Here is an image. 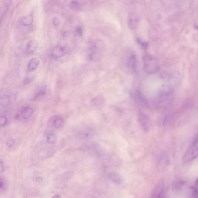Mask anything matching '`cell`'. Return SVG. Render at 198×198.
I'll return each mask as SVG.
<instances>
[{
	"label": "cell",
	"mask_w": 198,
	"mask_h": 198,
	"mask_svg": "<svg viewBox=\"0 0 198 198\" xmlns=\"http://www.w3.org/2000/svg\"><path fill=\"white\" fill-rule=\"evenodd\" d=\"M142 63L144 70L148 74L156 73L160 68V65L157 60L151 55H144L142 58Z\"/></svg>",
	"instance_id": "obj_1"
},
{
	"label": "cell",
	"mask_w": 198,
	"mask_h": 198,
	"mask_svg": "<svg viewBox=\"0 0 198 198\" xmlns=\"http://www.w3.org/2000/svg\"><path fill=\"white\" fill-rule=\"evenodd\" d=\"M197 138L192 143V145L183 157V160L185 162H190L197 157L198 155Z\"/></svg>",
	"instance_id": "obj_2"
},
{
	"label": "cell",
	"mask_w": 198,
	"mask_h": 198,
	"mask_svg": "<svg viewBox=\"0 0 198 198\" xmlns=\"http://www.w3.org/2000/svg\"><path fill=\"white\" fill-rule=\"evenodd\" d=\"M68 52V50L65 47L58 46L54 48L51 53V56L54 59L62 57Z\"/></svg>",
	"instance_id": "obj_3"
},
{
	"label": "cell",
	"mask_w": 198,
	"mask_h": 198,
	"mask_svg": "<svg viewBox=\"0 0 198 198\" xmlns=\"http://www.w3.org/2000/svg\"><path fill=\"white\" fill-rule=\"evenodd\" d=\"M165 192L164 184L162 182L158 183L152 192V197L160 198L163 197Z\"/></svg>",
	"instance_id": "obj_4"
},
{
	"label": "cell",
	"mask_w": 198,
	"mask_h": 198,
	"mask_svg": "<svg viewBox=\"0 0 198 198\" xmlns=\"http://www.w3.org/2000/svg\"><path fill=\"white\" fill-rule=\"evenodd\" d=\"M38 47V43L36 40L32 39L27 43L26 52L27 54H31L35 52Z\"/></svg>",
	"instance_id": "obj_5"
},
{
	"label": "cell",
	"mask_w": 198,
	"mask_h": 198,
	"mask_svg": "<svg viewBox=\"0 0 198 198\" xmlns=\"http://www.w3.org/2000/svg\"><path fill=\"white\" fill-rule=\"evenodd\" d=\"M138 22L137 16L135 14L131 13L129 15L128 19V24L129 28L133 30L136 29Z\"/></svg>",
	"instance_id": "obj_6"
},
{
	"label": "cell",
	"mask_w": 198,
	"mask_h": 198,
	"mask_svg": "<svg viewBox=\"0 0 198 198\" xmlns=\"http://www.w3.org/2000/svg\"><path fill=\"white\" fill-rule=\"evenodd\" d=\"M139 122L142 129L145 131H148L150 128V123L149 120L145 115H139Z\"/></svg>",
	"instance_id": "obj_7"
},
{
	"label": "cell",
	"mask_w": 198,
	"mask_h": 198,
	"mask_svg": "<svg viewBox=\"0 0 198 198\" xmlns=\"http://www.w3.org/2000/svg\"><path fill=\"white\" fill-rule=\"evenodd\" d=\"M40 64L39 59L37 58L31 59L28 63V69L30 72H33L37 68Z\"/></svg>",
	"instance_id": "obj_8"
},
{
	"label": "cell",
	"mask_w": 198,
	"mask_h": 198,
	"mask_svg": "<svg viewBox=\"0 0 198 198\" xmlns=\"http://www.w3.org/2000/svg\"><path fill=\"white\" fill-rule=\"evenodd\" d=\"M109 179L114 183L120 184L122 183V176L119 173L116 172H111L109 174Z\"/></svg>",
	"instance_id": "obj_9"
},
{
	"label": "cell",
	"mask_w": 198,
	"mask_h": 198,
	"mask_svg": "<svg viewBox=\"0 0 198 198\" xmlns=\"http://www.w3.org/2000/svg\"><path fill=\"white\" fill-rule=\"evenodd\" d=\"M127 64L128 66L132 70H135L136 68L137 60L136 57L134 54H131L128 57L127 59Z\"/></svg>",
	"instance_id": "obj_10"
},
{
	"label": "cell",
	"mask_w": 198,
	"mask_h": 198,
	"mask_svg": "<svg viewBox=\"0 0 198 198\" xmlns=\"http://www.w3.org/2000/svg\"><path fill=\"white\" fill-rule=\"evenodd\" d=\"M33 109L30 107H26L24 108L21 111V115L23 119H29L32 116L33 113Z\"/></svg>",
	"instance_id": "obj_11"
},
{
	"label": "cell",
	"mask_w": 198,
	"mask_h": 198,
	"mask_svg": "<svg viewBox=\"0 0 198 198\" xmlns=\"http://www.w3.org/2000/svg\"><path fill=\"white\" fill-rule=\"evenodd\" d=\"M52 125L55 129H58L62 126L64 123L63 119L61 117L56 116L53 118Z\"/></svg>",
	"instance_id": "obj_12"
},
{
	"label": "cell",
	"mask_w": 198,
	"mask_h": 198,
	"mask_svg": "<svg viewBox=\"0 0 198 198\" xmlns=\"http://www.w3.org/2000/svg\"><path fill=\"white\" fill-rule=\"evenodd\" d=\"M10 103V98L8 95H3L0 96V106L2 107H7Z\"/></svg>",
	"instance_id": "obj_13"
},
{
	"label": "cell",
	"mask_w": 198,
	"mask_h": 198,
	"mask_svg": "<svg viewBox=\"0 0 198 198\" xmlns=\"http://www.w3.org/2000/svg\"><path fill=\"white\" fill-rule=\"evenodd\" d=\"M33 17L32 15H28L26 16L23 18L22 22L23 25L26 26H30L32 25L33 23Z\"/></svg>",
	"instance_id": "obj_14"
},
{
	"label": "cell",
	"mask_w": 198,
	"mask_h": 198,
	"mask_svg": "<svg viewBox=\"0 0 198 198\" xmlns=\"http://www.w3.org/2000/svg\"><path fill=\"white\" fill-rule=\"evenodd\" d=\"M81 136L84 139H89L92 136V132L89 130H85L82 132Z\"/></svg>",
	"instance_id": "obj_15"
},
{
	"label": "cell",
	"mask_w": 198,
	"mask_h": 198,
	"mask_svg": "<svg viewBox=\"0 0 198 198\" xmlns=\"http://www.w3.org/2000/svg\"><path fill=\"white\" fill-rule=\"evenodd\" d=\"M57 137L54 134H51L48 135L47 137V141L48 143L54 144L56 142Z\"/></svg>",
	"instance_id": "obj_16"
},
{
	"label": "cell",
	"mask_w": 198,
	"mask_h": 198,
	"mask_svg": "<svg viewBox=\"0 0 198 198\" xmlns=\"http://www.w3.org/2000/svg\"><path fill=\"white\" fill-rule=\"evenodd\" d=\"M83 33V29L81 26H77L75 27V30H74V34L76 36H81Z\"/></svg>",
	"instance_id": "obj_17"
},
{
	"label": "cell",
	"mask_w": 198,
	"mask_h": 198,
	"mask_svg": "<svg viewBox=\"0 0 198 198\" xmlns=\"http://www.w3.org/2000/svg\"><path fill=\"white\" fill-rule=\"evenodd\" d=\"M80 6V4L78 1H71L70 4V7L72 9L77 10L79 9Z\"/></svg>",
	"instance_id": "obj_18"
},
{
	"label": "cell",
	"mask_w": 198,
	"mask_h": 198,
	"mask_svg": "<svg viewBox=\"0 0 198 198\" xmlns=\"http://www.w3.org/2000/svg\"><path fill=\"white\" fill-rule=\"evenodd\" d=\"M197 186H198V181L197 179L196 180V183H195V186L194 187H193V191H192V197L196 198L198 196V190H197Z\"/></svg>",
	"instance_id": "obj_19"
},
{
	"label": "cell",
	"mask_w": 198,
	"mask_h": 198,
	"mask_svg": "<svg viewBox=\"0 0 198 198\" xmlns=\"http://www.w3.org/2000/svg\"><path fill=\"white\" fill-rule=\"evenodd\" d=\"M7 119L6 117L4 116H0V126H3L6 124Z\"/></svg>",
	"instance_id": "obj_20"
},
{
	"label": "cell",
	"mask_w": 198,
	"mask_h": 198,
	"mask_svg": "<svg viewBox=\"0 0 198 198\" xmlns=\"http://www.w3.org/2000/svg\"><path fill=\"white\" fill-rule=\"evenodd\" d=\"M46 88L45 87L42 88V89H40V90L39 91V92H38L36 96L39 97L43 96L45 95V92H46Z\"/></svg>",
	"instance_id": "obj_21"
},
{
	"label": "cell",
	"mask_w": 198,
	"mask_h": 198,
	"mask_svg": "<svg viewBox=\"0 0 198 198\" xmlns=\"http://www.w3.org/2000/svg\"><path fill=\"white\" fill-rule=\"evenodd\" d=\"M137 42L141 45L144 48H146L148 46V44L147 43L145 42H143L139 39H137Z\"/></svg>",
	"instance_id": "obj_22"
},
{
	"label": "cell",
	"mask_w": 198,
	"mask_h": 198,
	"mask_svg": "<svg viewBox=\"0 0 198 198\" xmlns=\"http://www.w3.org/2000/svg\"><path fill=\"white\" fill-rule=\"evenodd\" d=\"M15 143L14 141L12 139H9L8 141L7 142L6 144L7 146L9 148H11L13 146Z\"/></svg>",
	"instance_id": "obj_23"
},
{
	"label": "cell",
	"mask_w": 198,
	"mask_h": 198,
	"mask_svg": "<svg viewBox=\"0 0 198 198\" xmlns=\"http://www.w3.org/2000/svg\"><path fill=\"white\" fill-rule=\"evenodd\" d=\"M53 24L55 26H58L60 24V20L57 18H54L53 19Z\"/></svg>",
	"instance_id": "obj_24"
},
{
	"label": "cell",
	"mask_w": 198,
	"mask_h": 198,
	"mask_svg": "<svg viewBox=\"0 0 198 198\" xmlns=\"http://www.w3.org/2000/svg\"><path fill=\"white\" fill-rule=\"evenodd\" d=\"M94 103L98 104L99 102H102V99L101 96H97V97L94 98L93 101Z\"/></svg>",
	"instance_id": "obj_25"
},
{
	"label": "cell",
	"mask_w": 198,
	"mask_h": 198,
	"mask_svg": "<svg viewBox=\"0 0 198 198\" xmlns=\"http://www.w3.org/2000/svg\"><path fill=\"white\" fill-rule=\"evenodd\" d=\"M4 165L2 162H0V174L2 173L4 170Z\"/></svg>",
	"instance_id": "obj_26"
},
{
	"label": "cell",
	"mask_w": 198,
	"mask_h": 198,
	"mask_svg": "<svg viewBox=\"0 0 198 198\" xmlns=\"http://www.w3.org/2000/svg\"><path fill=\"white\" fill-rule=\"evenodd\" d=\"M4 182H3L2 179H0V189H3V188H4Z\"/></svg>",
	"instance_id": "obj_27"
},
{
	"label": "cell",
	"mask_w": 198,
	"mask_h": 198,
	"mask_svg": "<svg viewBox=\"0 0 198 198\" xmlns=\"http://www.w3.org/2000/svg\"><path fill=\"white\" fill-rule=\"evenodd\" d=\"M43 179H42V178L40 177H38L36 179V181L37 182H41L42 181Z\"/></svg>",
	"instance_id": "obj_28"
}]
</instances>
